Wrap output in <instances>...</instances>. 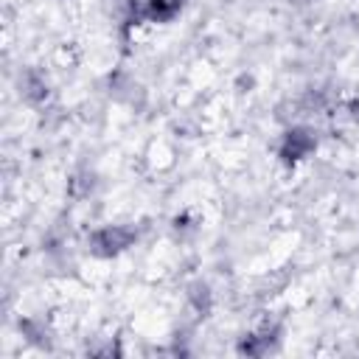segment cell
Listing matches in <instances>:
<instances>
[{
  "label": "cell",
  "mask_w": 359,
  "mask_h": 359,
  "mask_svg": "<svg viewBox=\"0 0 359 359\" xmlns=\"http://www.w3.org/2000/svg\"><path fill=\"white\" fill-rule=\"evenodd\" d=\"M132 238H135V233L129 227H104L93 236L90 244H93V252H98V255H115V252L126 250L132 244Z\"/></svg>",
  "instance_id": "1"
},
{
  "label": "cell",
  "mask_w": 359,
  "mask_h": 359,
  "mask_svg": "<svg viewBox=\"0 0 359 359\" xmlns=\"http://www.w3.org/2000/svg\"><path fill=\"white\" fill-rule=\"evenodd\" d=\"M314 149V137L309 129H292L286 135V143H283V157L286 160H300L306 157L309 151Z\"/></svg>",
  "instance_id": "2"
}]
</instances>
